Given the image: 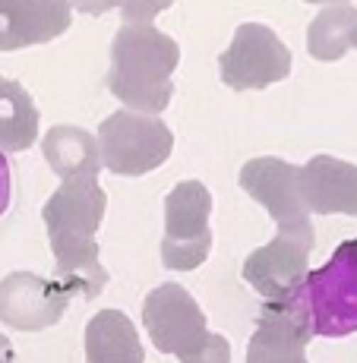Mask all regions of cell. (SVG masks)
Masks as SVG:
<instances>
[{
  "label": "cell",
  "instance_id": "1",
  "mask_svg": "<svg viewBox=\"0 0 357 363\" xmlns=\"http://www.w3.org/2000/svg\"><path fill=\"white\" fill-rule=\"evenodd\" d=\"M104 208L108 196L98 180H64L41 208L54 253V281L70 297L92 300L108 284V272L98 259L95 243Z\"/></svg>",
  "mask_w": 357,
  "mask_h": 363
},
{
  "label": "cell",
  "instance_id": "2",
  "mask_svg": "<svg viewBox=\"0 0 357 363\" xmlns=\"http://www.w3.org/2000/svg\"><path fill=\"white\" fill-rule=\"evenodd\" d=\"M180 48L155 26H121L111 41L108 89L127 111L158 117L171 104Z\"/></svg>",
  "mask_w": 357,
  "mask_h": 363
},
{
  "label": "cell",
  "instance_id": "3",
  "mask_svg": "<svg viewBox=\"0 0 357 363\" xmlns=\"http://www.w3.org/2000/svg\"><path fill=\"white\" fill-rule=\"evenodd\" d=\"M313 338H345L357 332V237L345 240L323 269L282 297Z\"/></svg>",
  "mask_w": 357,
  "mask_h": 363
},
{
  "label": "cell",
  "instance_id": "4",
  "mask_svg": "<svg viewBox=\"0 0 357 363\" xmlns=\"http://www.w3.org/2000/svg\"><path fill=\"white\" fill-rule=\"evenodd\" d=\"M143 325L162 354H174L180 363H231V345L209 332L206 313L193 294L167 281L149 291L143 303Z\"/></svg>",
  "mask_w": 357,
  "mask_h": 363
},
{
  "label": "cell",
  "instance_id": "5",
  "mask_svg": "<svg viewBox=\"0 0 357 363\" xmlns=\"http://www.w3.org/2000/svg\"><path fill=\"white\" fill-rule=\"evenodd\" d=\"M98 155L101 167L121 177H143L162 167L171 158L174 133L162 117L136 114V111H114L98 127Z\"/></svg>",
  "mask_w": 357,
  "mask_h": 363
},
{
  "label": "cell",
  "instance_id": "6",
  "mask_svg": "<svg viewBox=\"0 0 357 363\" xmlns=\"http://www.w3.org/2000/svg\"><path fill=\"white\" fill-rule=\"evenodd\" d=\"M237 180H241V190L272 215V221L278 225V234L304 240L307 247L317 243L310 212H307L304 196H300V167L297 164L263 155L243 164Z\"/></svg>",
  "mask_w": 357,
  "mask_h": 363
},
{
  "label": "cell",
  "instance_id": "7",
  "mask_svg": "<svg viewBox=\"0 0 357 363\" xmlns=\"http://www.w3.org/2000/svg\"><path fill=\"white\" fill-rule=\"evenodd\" d=\"M212 193L199 180H184L165 199V240L162 262L174 272H193L209 259L212 250Z\"/></svg>",
  "mask_w": 357,
  "mask_h": 363
},
{
  "label": "cell",
  "instance_id": "8",
  "mask_svg": "<svg viewBox=\"0 0 357 363\" xmlns=\"http://www.w3.org/2000/svg\"><path fill=\"white\" fill-rule=\"evenodd\" d=\"M221 82L234 92H260L291 76V51L269 26L243 23L237 26L231 45L219 57Z\"/></svg>",
  "mask_w": 357,
  "mask_h": 363
},
{
  "label": "cell",
  "instance_id": "9",
  "mask_svg": "<svg viewBox=\"0 0 357 363\" xmlns=\"http://www.w3.org/2000/svg\"><path fill=\"white\" fill-rule=\"evenodd\" d=\"M70 297L54 278H41L32 272H13L0 281V319L10 329L41 332L64 319Z\"/></svg>",
  "mask_w": 357,
  "mask_h": 363
},
{
  "label": "cell",
  "instance_id": "10",
  "mask_svg": "<svg viewBox=\"0 0 357 363\" xmlns=\"http://www.w3.org/2000/svg\"><path fill=\"white\" fill-rule=\"evenodd\" d=\"M310 250L313 247H307L304 240L275 234L265 247L253 250L243 259V281L265 300H282L307 278Z\"/></svg>",
  "mask_w": 357,
  "mask_h": 363
},
{
  "label": "cell",
  "instance_id": "11",
  "mask_svg": "<svg viewBox=\"0 0 357 363\" xmlns=\"http://www.w3.org/2000/svg\"><path fill=\"white\" fill-rule=\"evenodd\" d=\"M73 23L70 0H0V51L60 38Z\"/></svg>",
  "mask_w": 357,
  "mask_h": 363
},
{
  "label": "cell",
  "instance_id": "12",
  "mask_svg": "<svg viewBox=\"0 0 357 363\" xmlns=\"http://www.w3.org/2000/svg\"><path fill=\"white\" fill-rule=\"evenodd\" d=\"M300 196L310 215H357V164L313 155L300 167Z\"/></svg>",
  "mask_w": 357,
  "mask_h": 363
},
{
  "label": "cell",
  "instance_id": "13",
  "mask_svg": "<svg viewBox=\"0 0 357 363\" xmlns=\"http://www.w3.org/2000/svg\"><path fill=\"white\" fill-rule=\"evenodd\" d=\"M310 338L313 335L285 300H265L247 345V363H307Z\"/></svg>",
  "mask_w": 357,
  "mask_h": 363
},
{
  "label": "cell",
  "instance_id": "14",
  "mask_svg": "<svg viewBox=\"0 0 357 363\" xmlns=\"http://www.w3.org/2000/svg\"><path fill=\"white\" fill-rule=\"evenodd\" d=\"M41 155L60 180H98L101 171L98 139L73 123H57L48 130L41 139Z\"/></svg>",
  "mask_w": 357,
  "mask_h": 363
},
{
  "label": "cell",
  "instance_id": "15",
  "mask_svg": "<svg viewBox=\"0 0 357 363\" xmlns=\"http://www.w3.org/2000/svg\"><path fill=\"white\" fill-rule=\"evenodd\" d=\"M86 360L89 363H143L145 351L136 325L127 313L101 310L86 325Z\"/></svg>",
  "mask_w": 357,
  "mask_h": 363
},
{
  "label": "cell",
  "instance_id": "16",
  "mask_svg": "<svg viewBox=\"0 0 357 363\" xmlns=\"http://www.w3.org/2000/svg\"><path fill=\"white\" fill-rule=\"evenodd\" d=\"M351 48H357V6L335 4L319 10L307 29V54L313 60L332 64L345 57Z\"/></svg>",
  "mask_w": 357,
  "mask_h": 363
},
{
  "label": "cell",
  "instance_id": "17",
  "mask_svg": "<svg viewBox=\"0 0 357 363\" xmlns=\"http://www.w3.org/2000/svg\"><path fill=\"white\" fill-rule=\"evenodd\" d=\"M38 139V108L16 79L0 76V152H26Z\"/></svg>",
  "mask_w": 357,
  "mask_h": 363
},
{
  "label": "cell",
  "instance_id": "18",
  "mask_svg": "<svg viewBox=\"0 0 357 363\" xmlns=\"http://www.w3.org/2000/svg\"><path fill=\"white\" fill-rule=\"evenodd\" d=\"M174 0H121V16L123 26H149L158 13H165Z\"/></svg>",
  "mask_w": 357,
  "mask_h": 363
},
{
  "label": "cell",
  "instance_id": "19",
  "mask_svg": "<svg viewBox=\"0 0 357 363\" xmlns=\"http://www.w3.org/2000/svg\"><path fill=\"white\" fill-rule=\"evenodd\" d=\"M70 6H76V10L86 13V16H104V13L117 10L121 0H70Z\"/></svg>",
  "mask_w": 357,
  "mask_h": 363
},
{
  "label": "cell",
  "instance_id": "20",
  "mask_svg": "<svg viewBox=\"0 0 357 363\" xmlns=\"http://www.w3.org/2000/svg\"><path fill=\"white\" fill-rule=\"evenodd\" d=\"M10 196H13V171H10L6 155L0 152V215L10 208Z\"/></svg>",
  "mask_w": 357,
  "mask_h": 363
},
{
  "label": "cell",
  "instance_id": "21",
  "mask_svg": "<svg viewBox=\"0 0 357 363\" xmlns=\"http://www.w3.org/2000/svg\"><path fill=\"white\" fill-rule=\"evenodd\" d=\"M0 363H13V345L6 335H0Z\"/></svg>",
  "mask_w": 357,
  "mask_h": 363
},
{
  "label": "cell",
  "instance_id": "22",
  "mask_svg": "<svg viewBox=\"0 0 357 363\" xmlns=\"http://www.w3.org/2000/svg\"><path fill=\"white\" fill-rule=\"evenodd\" d=\"M307 4H329V6H335V4H348V0H307Z\"/></svg>",
  "mask_w": 357,
  "mask_h": 363
}]
</instances>
